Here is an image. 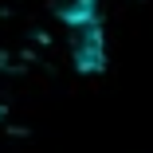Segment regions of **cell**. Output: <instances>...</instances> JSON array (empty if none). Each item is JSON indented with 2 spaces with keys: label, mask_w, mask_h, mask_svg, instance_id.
Returning a JSON list of instances; mask_svg holds the SVG:
<instances>
[{
  "label": "cell",
  "mask_w": 153,
  "mask_h": 153,
  "mask_svg": "<svg viewBox=\"0 0 153 153\" xmlns=\"http://www.w3.org/2000/svg\"><path fill=\"white\" fill-rule=\"evenodd\" d=\"M47 8L71 27V24H82V20H94V16H98V12H94L98 0H47Z\"/></svg>",
  "instance_id": "2"
},
{
  "label": "cell",
  "mask_w": 153,
  "mask_h": 153,
  "mask_svg": "<svg viewBox=\"0 0 153 153\" xmlns=\"http://www.w3.org/2000/svg\"><path fill=\"white\" fill-rule=\"evenodd\" d=\"M71 59L82 75H98L106 67V36H102L98 16L82 20V24H71Z\"/></svg>",
  "instance_id": "1"
}]
</instances>
